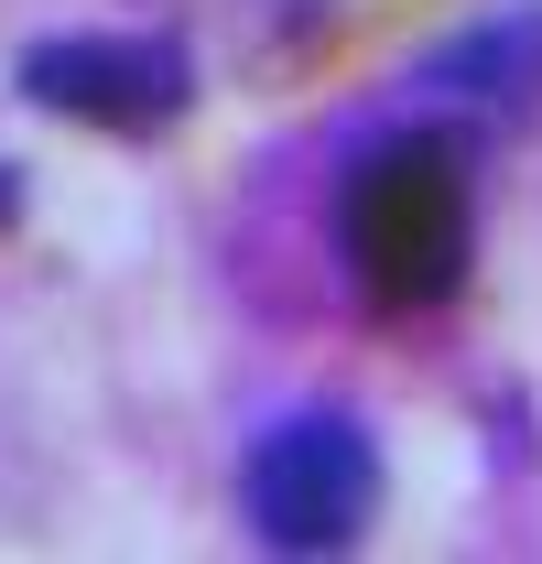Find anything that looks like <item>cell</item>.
Instances as JSON below:
<instances>
[{
  "instance_id": "1",
  "label": "cell",
  "mask_w": 542,
  "mask_h": 564,
  "mask_svg": "<svg viewBox=\"0 0 542 564\" xmlns=\"http://www.w3.org/2000/svg\"><path fill=\"white\" fill-rule=\"evenodd\" d=\"M337 261L380 315H434L477 261V152L467 120H391L337 174Z\"/></svg>"
},
{
  "instance_id": "2",
  "label": "cell",
  "mask_w": 542,
  "mask_h": 564,
  "mask_svg": "<svg viewBox=\"0 0 542 564\" xmlns=\"http://www.w3.org/2000/svg\"><path fill=\"white\" fill-rule=\"evenodd\" d=\"M239 510L271 554H347L380 510V445L358 413H282L239 456Z\"/></svg>"
},
{
  "instance_id": "3",
  "label": "cell",
  "mask_w": 542,
  "mask_h": 564,
  "mask_svg": "<svg viewBox=\"0 0 542 564\" xmlns=\"http://www.w3.org/2000/svg\"><path fill=\"white\" fill-rule=\"evenodd\" d=\"M22 87L87 131H163L196 98V55L174 33H55L22 55Z\"/></svg>"
},
{
  "instance_id": "4",
  "label": "cell",
  "mask_w": 542,
  "mask_h": 564,
  "mask_svg": "<svg viewBox=\"0 0 542 564\" xmlns=\"http://www.w3.org/2000/svg\"><path fill=\"white\" fill-rule=\"evenodd\" d=\"M423 87H434V109L445 120H488V109H521L542 87V11H499V22H477V33H456L434 66H423Z\"/></svg>"
}]
</instances>
